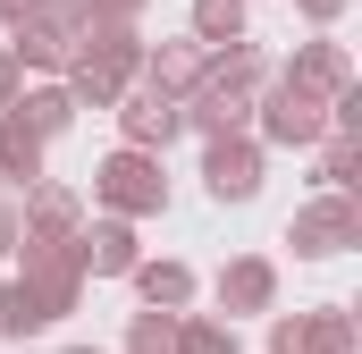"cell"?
Segmentation results:
<instances>
[{"instance_id": "obj_9", "label": "cell", "mask_w": 362, "mask_h": 354, "mask_svg": "<svg viewBox=\"0 0 362 354\" xmlns=\"http://www.w3.org/2000/svg\"><path fill=\"white\" fill-rule=\"evenodd\" d=\"M25 110H34V127H59V118H68V93H34Z\"/></svg>"}, {"instance_id": "obj_12", "label": "cell", "mask_w": 362, "mask_h": 354, "mask_svg": "<svg viewBox=\"0 0 362 354\" xmlns=\"http://www.w3.org/2000/svg\"><path fill=\"white\" fill-rule=\"evenodd\" d=\"M118 8H135V0H118Z\"/></svg>"}, {"instance_id": "obj_6", "label": "cell", "mask_w": 362, "mask_h": 354, "mask_svg": "<svg viewBox=\"0 0 362 354\" xmlns=\"http://www.w3.org/2000/svg\"><path fill=\"white\" fill-rule=\"evenodd\" d=\"M228 295H236V304H262V295H270V270H262V262H245L236 278H228Z\"/></svg>"}, {"instance_id": "obj_5", "label": "cell", "mask_w": 362, "mask_h": 354, "mask_svg": "<svg viewBox=\"0 0 362 354\" xmlns=\"http://www.w3.org/2000/svg\"><path fill=\"white\" fill-rule=\"evenodd\" d=\"M127 127H135V135H169V127H177V110H169V101H135V110H127Z\"/></svg>"}, {"instance_id": "obj_11", "label": "cell", "mask_w": 362, "mask_h": 354, "mask_svg": "<svg viewBox=\"0 0 362 354\" xmlns=\"http://www.w3.org/2000/svg\"><path fill=\"white\" fill-rule=\"evenodd\" d=\"M135 354H169V329H160V321H144V329H135Z\"/></svg>"}, {"instance_id": "obj_2", "label": "cell", "mask_w": 362, "mask_h": 354, "mask_svg": "<svg viewBox=\"0 0 362 354\" xmlns=\"http://www.w3.org/2000/svg\"><path fill=\"white\" fill-rule=\"evenodd\" d=\"M253 185H262V169H253L245 144H211V194H219V202H245Z\"/></svg>"}, {"instance_id": "obj_8", "label": "cell", "mask_w": 362, "mask_h": 354, "mask_svg": "<svg viewBox=\"0 0 362 354\" xmlns=\"http://www.w3.org/2000/svg\"><path fill=\"white\" fill-rule=\"evenodd\" d=\"M0 169H17V177H34V144H17L8 127H0Z\"/></svg>"}, {"instance_id": "obj_10", "label": "cell", "mask_w": 362, "mask_h": 354, "mask_svg": "<svg viewBox=\"0 0 362 354\" xmlns=\"http://www.w3.org/2000/svg\"><path fill=\"white\" fill-rule=\"evenodd\" d=\"M202 34H236V0H202Z\"/></svg>"}, {"instance_id": "obj_1", "label": "cell", "mask_w": 362, "mask_h": 354, "mask_svg": "<svg viewBox=\"0 0 362 354\" xmlns=\"http://www.w3.org/2000/svg\"><path fill=\"white\" fill-rule=\"evenodd\" d=\"M101 194H110V202H127V211H152V202H160V177L144 169L135 152H118V161L101 169Z\"/></svg>"}, {"instance_id": "obj_7", "label": "cell", "mask_w": 362, "mask_h": 354, "mask_svg": "<svg viewBox=\"0 0 362 354\" xmlns=\"http://www.w3.org/2000/svg\"><path fill=\"white\" fill-rule=\"evenodd\" d=\"M144 295H160V304H185V270H144Z\"/></svg>"}, {"instance_id": "obj_4", "label": "cell", "mask_w": 362, "mask_h": 354, "mask_svg": "<svg viewBox=\"0 0 362 354\" xmlns=\"http://www.w3.org/2000/svg\"><path fill=\"white\" fill-rule=\"evenodd\" d=\"M85 262L93 270H135V236H127V228H101V236L85 245Z\"/></svg>"}, {"instance_id": "obj_3", "label": "cell", "mask_w": 362, "mask_h": 354, "mask_svg": "<svg viewBox=\"0 0 362 354\" xmlns=\"http://www.w3.org/2000/svg\"><path fill=\"white\" fill-rule=\"evenodd\" d=\"M354 236V219H346V202H329V211H312V219H295V245L303 253H337Z\"/></svg>"}]
</instances>
